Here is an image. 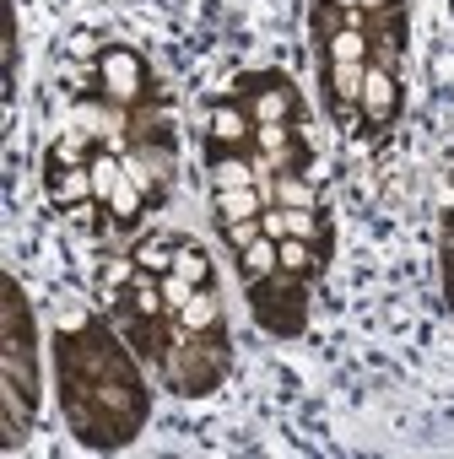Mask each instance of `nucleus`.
Listing matches in <instances>:
<instances>
[{
	"label": "nucleus",
	"instance_id": "f257e3e1",
	"mask_svg": "<svg viewBox=\"0 0 454 459\" xmlns=\"http://www.w3.org/2000/svg\"><path fill=\"white\" fill-rule=\"evenodd\" d=\"M162 368H168V384L179 394H211L227 373V346H222V335H189L184 330L173 341V351L162 357Z\"/></svg>",
	"mask_w": 454,
	"mask_h": 459
},
{
	"label": "nucleus",
	"instance_id": "f03ea898",
	"mask_svg": "<svg viewBox=\"0 0 454 459\" xmlns=\"http://www.w3.org/2000/svg\"><path fill=\"white\" fill-rule=\"evenodd\" d=\"M303 281L309 276H292V271H271L266 281H249V303H255V319L260 330L271 335H303L309 325V298H303Z\"/></svg>",
	"mask_w": 454,
	"mask_h": 459
},
{
	"label": "nucleus",
	"instance_id": "7ed1b4c3",
	"mask_svg": "<svg viewBox=\"0 0 454 459\" xmlns=\"http://www.w3.org/2000/svg\"><path fill=\"white\" fill-rule=\"evenodd\" d=\"M87 173H92V200L109 211V221L135 227V221H141V205H146V189L130 178L125 157H114V152H92Z\"/></svg>",
	"mask_w": 454,
	"mask_h": 459
},
{
	"label": "nucleus",
	"instance_id": "20e7f679",
	"mask_svg": "<svg viewBox=\"0 0 454 459\" xmlns=\"http://www.w3.org/2000/svg\"><path fill=\"white\" fill-rule=\"evenodd\" d=\"M98 98L109 103V108H135V103H146L152 98V76H146V60L135 55V49H125V44H109L103 55H98Z\"/></svg>",
	"mask_w": 454,
	"mask_h": 459
},
{
	"label": "nucleus",
	"instance_id": "39448f33",
	"mask_svg": "<svg viewBox=\"0 0 454 459\" xmlns=\"http://www.w3.org/2000/svg\"><path fill=\"white\" fill-rule=\"evenodd\" d=\"M125 168H130V178L146 189V200H162V189H168L173 173H179V157H173L168 141H141V146L125 152Z\"/></svg>",
	"mask_w": 454,
	"mask_h": 459
},
{
	"label": "nucleus",
	"instance_id": "423d86ee",
	"mask_svg": "<svg viewBox=\"0 0 454 459\" xmlns=\"http://www.w3.org/2000/svg\"><path fill=\"white\" fill-rule=\"evenodd\" d=\"M249 87H260L255 98H244V108H249V119L255 125H287L292 114H298V92H292V82L287 76H260V82H249Z\"/></svg>",
	"mask_w": 454,
	"mask_h": 459
},
{
	"label": "nucleus",
	"instance_id": "0eeeda50",
	"mask_svg": "<svg viewBox=\"0 0 454 459\" xmlns=\"http://www.w3.org/2000/svg\"><path fill=\"white\" fill-rule=\"evenodd\" d=\"M211 146L216 152H244V146H255V119H249V108L239 98H222L211 108Z\"/></svg>",
	"mask_w": 454,
	"mask_h": 459
},
{
	"label": "nucleus",
	"instance_id": "6e6552de",
	"mask_svg": "<svg viewBox=\"0 0 454 459\" xmlns=\"http://www.w3.org/2000/svg\"><path fill=\"white\" fill-rule=\"evenodd\" d=\"M357 108H362V119H368V125H389V119L400 114V82H395L389 71L368 65V82H362Z\"/></svg>",
	"mask_w": 454,
	"mask_h": 459
},
{
	"label": "nucleus",
	"instance_id": "1a4fd4ad",
	"mask_svg": "<svg viewBox=\"0 0 454 459\" xmlns=\"http://www.w3.org/2000/svg\"><path fill=\"white\" fill-rule=\"evenodd\" d=\"M44 195H49L60 211L92 200V173H87V162H49V173H44Z\"/></svg>",
	"mask_w": 454,
	"mask_h": 459
},
{
	"label": "nucleus",
	"instance_id": "9d476101",
	"mask_svg": "<svg viewBox=\"0 0 454 459\" xmlns=\"http://www.w3.org/2000/svg\"><path fill=\"white\" fill-rule=\"evenodd\" d=\"M125 135H130V146H141V141H168V146H173V135H179V119H173V108H168V103L146 98V103H135V108H130V125H125Z\"/></svg>",
	"mask_w": 454,
	"mask_h": 459
},
{
	"label": "nucleus",
	"instance_id": "9b49d317",
	"mask_svg": "<svg viewBox=\"0 0 454 459\" xmlns=\"http://www.w3.org/2000/svg\"><path fill=\"white\" fill-rule=\"evenodd\" d=\"M33 421V389H22L17 378H0V443H17Z\"/></svg>",
	"mask_w": 454,
	"mask_h": 459
},
{
	"label": "nucleus",
	"instance_id": "f8f14e48",
	"mask_svg": "<svg viewBox=\"0 0 454 459\" xmlns=\"http://www.w3.org/2000/svg\"><path fill=\"white\" fill-rule=\"evenodd\" d=\"M189 335H222V298L211 292V287H195V298L173 314Z\"/></svg>",
	"mask_w": 454,
	"mask_h": 459
},
{
	"label": "nucleus",
	"instance_id": "ddd939ff",
	"mask_svg": "<svg viewBox=\"0 0 454 459\" xmlns=\"http://www.w3.org/2000/svg\"><path fill=\"white\" fill-rule=\"evenodd\" d=\"M0 368H6V378H17L22 389H39V373H33V335H0Z\"/></svg>",
	"mask_w": 454,
	"mask_h": 459
},
{
	"label": "nucleus",
	"instance_id": "4468645a",
	"mask_svg": "<svg viewBox=\"0 0 454 459\" xmlns=\"http://www.w3.org/2000/svg\"><path fill=\"white\" fill-rule=\"evenodd\" d=\"M362 82H368V65H346V60H325V87L336 92L341 108H352L362 98Z\"/></svg>",
	"mask_w": 454,
	"mask_h": 459
},
{
	"label": "nucleus",
	"instance_id": "2eb2a0df",
	"mask_svg": "<svg viewBox=\"0 0 454 459\" xmlns=\"http://www.w3.org/2000/svg\"><path fill=\"white\" fill-rule=\"evenodd\" d=\"M92 325H98V314H92V303L82 292H60L55 298V330L60 335H87Z\"/></svg>",
	"mask_w": 454,
	"mask_h": 459
},
{
	"label": "nucleus",
	"instance_id": "dca6fc26",
	"mask_svg": "<svg viewBox=\"0 0 454 459\" xmlns=\"http://www.w3.org/2000/svg\"><path fill=\"white\" fill-rule=\"evenodd\" d=\"M0 330H6V335H33V319H28L22 287H17L12 276H0Z\"/></svg>",
	"mask_w": 454,
	"mask_h": 459
},
{
	"label": "nucleus",
	"instance_id": "f3484780",
	"mask_svg": "<svg viewBox=\"0 0 454 459\" xmlns=\"http://www.w3.org/2000/svg\"><path fill=\"white\" fill-rule=\"evenodd\" d=\"M216 216H222V227L260 216V189L255 184H244V189H216Z\"/></svg>",
	"mask_w": 454,
	"mask_h": 459
},
{
	"label": "nucleus",
	"instance_id": "a211bd4d",
	"mask_svg": "<svg viewBox=\"0 0 454 459\" xmlns=\"http://www.w3.org/2000/svg\"><path fill=\"white\" fill-rule=\"evenodd\" d=\"M271 271H282V244L260 233V238L244 249V281H266Z\"/></svg>",
	"mask_w": 454,
	"mask_h": 459
},
{
	"label": "nucleus",
	"instance_id": "6ab92c4d",
	"mask_svg": "<svg viewBox=\"0 0 454 459\" xmlns=\"http://www.w3.org/2000/svg\"><path fill=\"white\" fill-rule=\"evenodd\" d=\"M211 178H216V189H244V184H255V168L244 162V152H216Z\"/></svg>",
	"mask_w": 454,
	"mask_h": 459
},
{
	"label": "nucleus",
	"instance_id": "aec40b11",
	"mask_svg": "<svg viewBox=\"0 0 454 459\" xmlns=\"http://www.w3.org/2000/svg\"><path fill=\"white\" fill-rule=\"evenodd\" d=\"M325 60H346V65H368V33L362 28H341L325 44Z\"/></svg>",
	"mask_w": 454,
	"mask_h": 459
},
{
	"label": "nucleus",
	"instance_id": "412c9836",
	"mask_svg": "<svg viewBox=\"0 0 454 459\" xmlns=\"http://www.w3.org/2000/svg\"><path fill=\"white\" fill-rule=\"evenodd\" d=\"M173 271L195 287H211V260H205L200 244H173Z\"/></svg>",
	"mask_w": 454,
	"mask_h": 459
},
{
	"label": "nucleus",
	"instance_id": "4be33fe9",
	"mask_svg": "<svg viewBox=\"0 0 454 459\" xmlns=\"http://www.w3.org/2000/svg\"><path fill=\"white\" fill-rule=\"evenodd\" d=\"M130 255H135V265H141V271H157V276H168V271H173V244H162V238H141Z\"/></svg>",
	"mask_w": 454,
	"mask_h": 459
},
{
	"label": "nucleus",
	"instance_id": "5701e85b",
	"mask_svg": "<svg viewBox=\"0 0 454 459\" xmlns=\"http://www.w3.org/2000/svg\"><path fill=\"white\" fill-rule=\"evenodd\" d=\"M282 221H287V238H309V244H319V238H325L319 216H314V211H303V205H282Z\"/></svg>",
	"mask_w": 454,
	"mask_h": 459
},
{
	"label": "nucleus",
	"instance_id": "b1692460",
	"mask_svg": "<svg viewBox=\"0 0 454 459\" xmlns=\"http://www.w3.org/2000/svg\"><path fill=\"white\" fill-rule=\"evenodd\" d=\"M276 200H282V205H303V211H314V184H309L303 173H282V178H276Z\"/></svg>",
	"mask_w": 454,
	"mask_h": 459
},
{
	"label": "nucleus",
	"instance_id": "393cba45",
	"mask_svg": "<svg viewBox=\"0 0 454 459\" xmlns=\"http://www.w3.org/2000/svg\"><path fill=\"white\" fill-rule=\"evenodd\" d=\"M282 271L314 276V244H309V238H282Z\"/></svg>",
	"mask_w": 454,
	"mask_h": 459
},
{
	"label": "nucleus",
	"instance_id": "a878e982",
	"mask_svg": "<svg viewBox=\"0 0 454 459\" xmlns=\"http://www.w3.org/2000/svg\"><path fill=\"white\" fill-rule=\"evenodd\" d=\"M341 28H346V12H341V6H330V0H319V6H314V39H319V49H325Z\"/></svg>",
	"mask_w": 454,
	"mask_h": 459
},
{
	"label": "nucleus",
	"instance_id": "bb28decb",
	"mask_svg": "<svg viewBox=\"0 0 454 459\" xmlns=\"http://www.w3.org/2000/svg\"><path fill=\"white\" fill-rule=\"evenodd\" d=\"M162 298H168V314H179V308L195 298V281H184L179 271H168V276H162Z\"/></svg>",
	"mask_w": 454,
	"mask_h": 459
},
{
	"label": "nucleus",
	"instance_id": "cd10ccee",
	"mask_svg": "<svg viewBox=\"0 0 454 459\" xmlns=\"http://www.w3.org/2000/svg\"><path fill=\"white\" fill-rule=\"evenodd\" d=\"M49 162H92V152H87V141H82V135H65V141H55Z\"/></svg>",
	"mask_w": 454,
	"mask_h": 459
},
{
	"label": "nucleus",
	"instance_id": "c85d7f7f",
	"mask_svg": "<svg viewBox=\"0 0 454 459\" xmlns=\"http://www.w3.org/2000/svg\"><path fill=\"white\" fill-rule=\"evenodd\" d=\"M255 238H260V216H249V221H227V244H233L239 255H244Z\"/></svg>",
	"mask_w": 454,
	"mask_h": 459
},
{
	"label": "nucleus",
	"instance_id": "c756f323",
	"mask_svg": "<svg viewBox=\"0 0 454 459\" xmlns=\"http://www.w3.org/2000/svg\"><path fill=\"white\" fill-rule=\"evenodd\" d=\"M395 6H400V0H362V12H368V17H379V12H395Z\"/></svg>",
	"mask_w": 454,
	"mask_h": 459
},
{
	"label": "nucleus",
	"instance_id": "7c9ffc66",
	"mask_svg": "<svg viewBox=\"0 0 454 459\" xmlns=\"http://www.w3.org/2000/svg\"><path fill=\"white\" fill-rule=\"evenodd\" d=\"M443 216H454V184H443Z\"/></svg>",
	"mask_w": 454,
	"mask_h": 459
},
{
	"label": "nucleus",
	"instance_id": "2f4dec72",
	"mask_svg": "<svg viewBox=\"0 0 454 459\" xmlns=\"http://www.w3.org/2000/svg\"><path fill=\"white\" fill-rule=\"evenodd\" d=\"M330 6H341V12H357V6H362V0H330Z\"/></svg>",
	"mask_w": 454,
	"mask_h": 459
}]
</instances>
